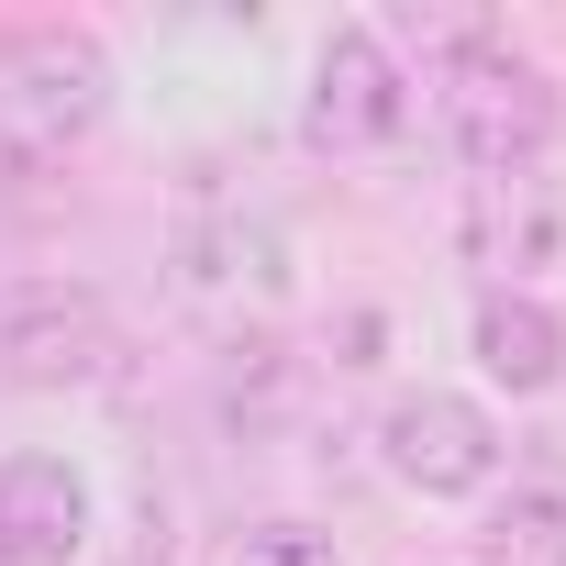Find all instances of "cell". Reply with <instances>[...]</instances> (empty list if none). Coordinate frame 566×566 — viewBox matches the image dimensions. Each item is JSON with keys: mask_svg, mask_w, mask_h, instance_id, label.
Masks as SVG:
<instances>
[{"mask_svg": "<svg viewBox=\"0 0 566 566\" xmlns=\"http://www.w3.org/2000/svg\"><path fill=\"white\" fill-rule=\"evenodd\" d=\"M422 101L455 145L467 178L489 167H555V134H566V90L533 45H511V23H433L422 34Z\"/></svg>", "mask_w": 566, "mask_h": 566, "instance_id": "1", "label": "cell"}, {"mask_svg": "<svg viewBox=\"0 0 566 566\" xmlns=\"http://www.w3.org/2000/svg\"><path fill=\"white\" fill-rule=\"evenodd\" d=\"M156 266H167L178 323H200V334H222V345L277 334V312L301 301V233L277 222V211H255V200H200V211H178Z\"/></svg>", "mask_w": 566, "mask_h": 566, "instance_id": "2", "label": "cell"}, {"mask_svg": "<svg viewBox=\"0 0 566 566\" xmlns=\"http://www.w3.org/2000/svg\"><path fill=\"white\" fill-rule=\"evenodd\" d=\"M123 101L90 23H0V167H67Z\"/></svg>", "mask_w": 566, "mask_h": 566, "instance_id": "3", "label": "cell"}, {"mask_svg": "<svg viewBox=\"0 0 566 566\" xmlns=\"http://www.w3.org/2000/svg\"><path fill=\"white\" fill-rule=\"evenodd\" d=\"M367 455L400 500H489L511 478V422H500V400H478L455 378H411L378 400Z\"/></svg>", "mask_w": 566, "mask_h": 566, "instance_id": "4", "label": "cell"}, {"mask_svg": "<svg viewBox=\"0 0 566 566\" xmlns=\"http://www.w3.org/2000/svg\"><path fill=\"white\" fill-rule=\"evenodd\" d=\"M422 123V78L389 45V23H323L312 67H301V145L312 156H389Z\"/></svg>", "mask_w": 566, "mask_h": 566, "instance_id": "5", "label": "cell"}, {"mask_svg": "<svg viewBox=\"0 0 566 566\" xmlns=\"http://www.w3.org/2000/svg\"><path fill=\"white\" fill-rule=\"evenodd\" d=\"M134 367L123 312L90 290V277H0V378L67 400V389H112Z\"/></svg>", "mask_w": 566, "mask_h": 566, "instance_id": "6", "label": "cell"}, {"mask_svg": "<svg viewBox=\"0 0 566 566\" xmlns=\"http://www.w3.org/2000/svg\"><path fill=\"white\" fill-rule=\"evenodd\" d=\"M455 255L478 290H544L566 277V178L555 167H489L455 189Z\"/></svg>", "mask_w": 566, "mask_h": 566, "instance_id": "7", "label": "cell"}, {"mask_svg": "<svg viewBox=\"0 0 566 566\" xmlns=\"http://www.w3.org/2000/svg\"><path fill=\"white\" fill-rule=\"evenodd\" d=\"M101 544V478L56 444L0 455V566H90Z\"/></svg>", "mask_w": 566, "mask_h": 566, "instance_id": "8", "label": "cell"}, {"mask_svg": "<svg viewBox=\"0 0 566 566\" xmlns=\"http://www.w3.org/2000/svg\"><path fill=\"white\" fill-rule=\"evenodd\" d=\"M478 400H555L566 389V312L555 290H467Z\"/></svg>", "mask_w": 566, "mask_h": 566, "instance_id": "9", "label": "cell"}, {"mask_svg": "<svg viewBox=\"0 0 566 566\" xmlns=\"http://www.w3.org/2000/svg\"><path fill=\"white\" fill-rule=\"evenodd\" d=\"M312 389H323V367H312V356H290L277 334H244V345H222V356H211V411H222L244 444H266L277 422L312 400Z\"/></svg>", "mask_w": 566, "mask_h": 566, "instance_id": "10", "label": "cell"}, {"mask_svg": "<svg viewBox=\"0 0 566 566\" xmlns=\"http://www.w3.org/2000/svg\"><path fill=\"white\" fill-rule=\"evenodd\" d=\"M478 555L489 566H566V478H500Z\"/></svg>", "mask_w": 566, "mask_h": 566, "instance_id": "11", "label": "cell"}, {"mask_svg": "<svg viewBox=\"0 0 566 566\" xmlns=\"http://www.w3.org/2000/svg\"><path fill=\"white\" fill-rule=\"evenodd\" d=\"M233 566H345V533L312 522V511H266L233 533Z\"/></svg>", "mask_w": 566, "mask_h": 566, "instance_id": "12", "label": "cell"}, {"mask_svg": "<svg viewBox=\"0 0 566 566\" xmlns=\"http://www.w3.org/2000/svg\"><path fill=\"white\" fill-rule=\"evenodd\" d=\"M101 566H178V544H123V555H101Z\"/></svg>", "mask_w": 566, "mask_h": 566, "instance_id": "13", "label": "cell"}]
</instances>
